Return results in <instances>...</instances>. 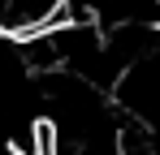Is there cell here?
Segmentation results:
<instances>
[{
	"instance_id": "1",
	"label": "cell",
	"mask_w": 160,
	"mask_h": 155,
	"mask_svg": "<svg viewBox=\"0 0 160 155\" xmlns=\"http://www.w3.org/2000/svg\"><path fill=\"white\" fill-rule=\"evenodd\" d=\"M56 22H87L100 30H160V0H65Z\"/></svg>"
}]
</instances>
